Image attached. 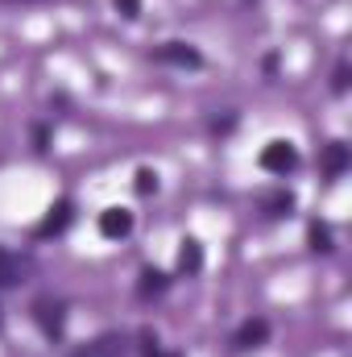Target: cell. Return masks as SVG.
Masks as SVG:
<instances>
[{"label": "cell", "mask_w": 352, "mask_h": 357, "mask_svg": "<svg viewBox=\"0 0 352 357\" xmlns=\"http://www.w3.org/2000/svg\"><path fill=\"white\" fill-rule=\"evenodd\" d=\"M203 266V250H199V241H182V250H178V270L182 274H195V270Z\"/></svg>", "instance_id": "9"}, {"label": "cell", "mask_w": 352, "mask_h": 357, "mask_svg": "<svg viewBox=\"0 0 352 357\" xmlns=\"http://www.w3.org/2000/svg\"><path fill=\"white\" fill-rule=\"evenodd\" d=\"M307 237H311V250H315V254H332V233H328V225H319V220H311V229H307Z\"/></svg>", "instance_id": "11"}, {"label": "cell", "mask_w": 352, "mask_h": 357, "mask_svg": "<svg viewBox=\"0 0 352 357\" xmlns=\"http://www.w3.org/2000/svg\"><path fill=\"white\" fill-rule=\"evenodd\" d=\"M154 59L170 63V67H199L203 63V54L191 42H162V46H154Z\"/></svg>", "instance_id": "2"}, {"label": "cell", "mask_w": 352, "mask_h": 357, "mask_svg": "<svg viewBox=\"0 0 352 357\" xmlns=\"http://www.w3.org/2000/svg\"><path fill=\"white\" fill-rule=\"evenodd\" d=\"M265 337H269L265 320H245L241 333H237V349H257V345H265Z\"/></svg>", "instance_id": "7"}, {"label": "cell", "mask_w": 352, "mask_h": 357, "mask_svg": "<svg viewBox=\"0 0 352 357\" xmlns=\"http://www.w3.org/2000/svg\"><path fill=\"white\" fill-rule=\"evenodd\" d=\"M290 208H294V199H290L286 191H278V195H269V199H265V212H269V216H286Z\"/></svg>", "instance_id": "13"}, {"label": "cell", "mask_w": 352, "mask_h": 357, "mask_svg": "<svg viewBox=\"0 0 352 357\" xmlns=\"http://www.w3.org/2000/svg\"><path fill=\"white\" fill-rule=\"evenodd\" d=\"M33 316H38V324H42V333H46L50 341H58V337H63V307H58V303L38 299V303H33Z\"/></svg>", "instance_id": "5"}, {"label": "cell", "mask_w": 352, "mask_h": 357, "mask_svg": "<svg viewBox=\"0 0 352 357\" xmlns=\"http://www.w3.org/2000/svg\"><path fill=\"white\" fill-rule=\"evenodd\" d=\"M116 8L133 21V17H141V0H116Z\"/></svg>", "instance_id": "16"}, {"label": "cell", "mask_w": 352, "mask_h": 357, "mask_svg": "<svg viewBox=\"0 0 352 357\" xmlns=\"http://www.w3.org/2000/svg\"><path fill=\"white\" fill-rule=\"evenodd\" d=\"M71 216H75V212H71V199H58V204L46 212V220L38 225V237H58V233L71 225Z\"/></svg>", "instance_id": "6"}, {"label": "cell", "mask_w": 352, "mask_h": 357, "mask_svg": "<svg viewBox=\"0 0 352 357\" xmlns=\"http://www.w3.org/2000/svg\"><path fill=\"white\" fill-rule=\"evenodd\" d=\"M298 167V150L290 146V142H269L262 150V171H269V175H290Z\"/></svg>", "instance_id": "1"}, {"label": "cell", "mask_w": 352, "mask_h": 357, "mask_svg": "<svg viewBox=\"0 0 352 357\" xmlns=\"http://www.w3.org/2000/svg\"><path fill=\"white\" fill-rule=\"evenodd\" d=\"M99 233H104L108 241L129 237V233H133V212H129V208H108V212H99Z\"/></svg>", "instance_id": "4"}, {"label": "cell", "mask_w": 352, "mask_h": 357, "mask_svg": "<svg viewBox=\"0 0 352 357\" xmlns=\"http://www.w3.org/2000/svg\"><path fill=\"white\" fill-rule=\"evenodd\" d=\"M17 274H21V266H17V258L0 250V287H13V282H17Z\"/></svg>", "instance_id": "12"}, {"label": "cell", "mask_w": 352, "mask_h": 357, "mask_svg": "<svg viewBox=\"0 0 352 357\" xmlns=\"http://www.w3.org/2000/svg\"><path fill=\"white\" fill-rule=\"evenodd\" d=\"M344 88H349V63H340V67H336V75H332V91L340 96Z\"/></svg>", "instance_id": "15"}, {"label": "cell", "mask_w": 352, "mask_h": 357, "mask_svg": "<svg viewBox=\"0 0 352 357\" xmlns=\"http://www.w3.org/2000/svg\"><path fill=\"white\" fill-rule=\"evenodd\" d=\"M323 171L336 178V175H344L349 171V146H340V142H332L328 150H323Z\"/></svg>", "instance_id": "8"}, {"label": "cell", "mask_w": 352, "mask_h": 357, "mask_svg": "<svg viewBox=\"0 0 352 357\" xmlns=\"http://www.w3.org/2000/svg\"><path fill=\"white\" fill-rule=\"evenodd\" d=\"M125 354H129V341H125L120 333H104V337H95L91 345L75 349L71 357H125Z\"/></svg>", "instance_id": "3"}, {"label": "cell", "mask_w": 352, "mask_h": 357, "mask_svg": "<svg viewBox=\"0 0 352 357\" xmlns=\"http://www.w3.org/2000/svg\"><path fill=\"white\" fill-rule=\"evenodd\" d=\"M158 191V175L154 171H137V195H154Z\"/></svg>", "instance_id": "14"}, {"label": "cell", "mask_w": 352, "mask_h": 357, "mask_svg": "<svg viewBox=\"0 0 352 357\" xmlns=\"http://www.w3.org/2000/svg\"><path fill=\"white\" fill-rule=\"evenodd\" d=\"M166 291V274L162 270H141V282H137V295L150 299V295H162Z\"/></svg>", "instance_id": "10"}, {"label": "cell", "mask_w": 352, "mask_h": 357, "mask_svg": "<svg viewBox=\"0 0 352 357\" xmlns=\"http://www.w3.org/2000/svg\"><path fill=\"white\" fill-rule=\"evenodd\" d=\"M150 357H162V354H158V349H150ZM166 357H175V354H166Z\"/></svg>", "instance_id": "17"}]
</instances>
